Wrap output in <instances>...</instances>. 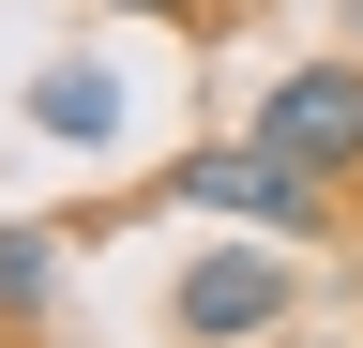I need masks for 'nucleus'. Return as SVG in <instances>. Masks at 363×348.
Instances as JSON below:
<instances>
[{
    "label": "nucleus",
    "mask_w": 363,
    "mask_h": 348,
    "mask_svg": "<svg viewBox=\"0 0 363 348\" xmlns=\"http://www.w3.org/2000/svg\"><path fill=\"white\" fill-rule=\"evenodd\" d=\"M257 137L318 167V182H363V61H303V76H272L257 91Z\"/></svg>",
    "instance_id": "3"
},
{
    "label": "nucleus",
    "mask_w": 363,
    "mask_h": 348,
    "mask_svg": "<svg viewBox=\"0 0 363 348\" xmlns=\"http://www.w3.org/2000/svg\"><path fill=\"white\" fill-rule=\"evenodd\" d=\"M121 16H212V0H121Z\"/></svg>",
    "instance_id": "6"
},
{
    "label": "nucleus",
    "mask_w": 363,
    "mask_h": 348,
    "mask_svg": "<svg viewBox=\"0 0 363 348\" xmlns=\"http://www.w3.org/2000/svg\"><path fill=\"white\" fill-rule=\"evenodd\" d=\"M167 212H227V228H257V242H333L348 228V182L288 167L272 137H212V152L167 167Z\"/></svg>",
    "instance_id": "1"
},
{
    "label": "nucleus",
    "mask_w": 363,
    "mask_h": 348,
    "mask_svg": "<svg viewBox=\"0 0 363 348\" xmlns=\"http://www.w3.org/2000/svg\"><path fill=\"white\" fill-rule=\"evenodd\" d=\"M30 121L61 152H106L121 137V76H91V61H61V76H30Z\"/></svg>",
    "instance_id": "4"
},
{
    "label": "nucleus",
    "mask_w": 363,
    "mask_h": 348,
    "mask_svg": "<svg viewBox=\"0 0 363 348\" xmlns=\"http://www.w3.org/2000/svg\"><path fill=\"white\" fill-rule=\"evenodd\" d=\"M348 61H363V0H348Z\"/></svg>",
    "instance_id": "7"
},
{
    "label": "nucleus",
    "mask_w": 363,
    "mask_h": 348,
    "mask_svg": "<svg viewBox=\"0 0 363 348\" xmlns=\"http://www.w3.org/2000/svg\"><path fill=\"white\" fill-rule=\"evenodd\" d=\"M45 288H61V228H0V318H30Z\"/></svg>",
    "instance_id": "5"
},
{
    "label": "nucleus",
    "mask_w": 363,
    "mask_h": 348,
    "mask_svg": "<svg viewBox=\"0 0 363 348\" xmlns=\"http://www.w3.org/2000/svg\"><path fill=\"white\" fill-rule=\"evenodd\" d=\"M167 318H182V348H257V333H288V257H272V242H212V257H182Z\"/></svg>",
    "instance_id": "2"
}]
</instances>
